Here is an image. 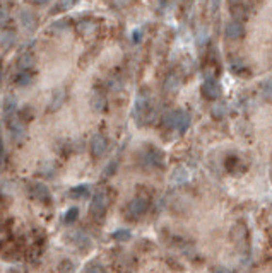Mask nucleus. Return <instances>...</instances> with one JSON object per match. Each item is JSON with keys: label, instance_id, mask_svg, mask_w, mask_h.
<instances>
[{"label": "nucleus", "instance_id": "a878e982", "mask_svg": "<svg viewBox=\"0 0 272 273\" xmlns=\"http://www.w3.org/2000/svg\"><path fill=\"white\" fill-rule=\"evenodd\" d=\"M84 273H106L105 268H103V265H99V263H93V265H87V268L84 270Z\"/></svg>", "mask_w": 272, "mask_h": 273}, {"label": "nucleus", "instance_id": "39448f33", "mask_svg": "<svg viewBox=\"0 0 272 273\" xmlns=\"http://www.w3.org/2000/svg\"><path fill=\"white\" fill-rule=\"evenodd\" d=\"M202 94L206 99H218L221 96V86L216 79L212 77H207L202 84Z\"/></svg>", "mask_w": 272, "mask_h": 273}, {"label": "nucleus", "instance_id": "2f4dec72", "mask_svg": "<svg viewBox=\"0 0 272 273\" xmlns=\"http://www.w3.org/2000/svg\"><path fill=\"white\" fill-rule=\"evenodd\" d=\"M212 115H214L216 118H219V116H223V115H224V106H223V105L214 106V109H212Z\"/></svg>", "mask_w": 272, "mask_h": 273}, {"label": "nucleus", "instance_id": "4468645a", "mask_svg": "<svg viewBox=\"0 0 272 273\" xmlns=\"http://www.w3.org/2000/svg\"><path fill=\"white\" fill-rule=\"evenodd\" d=\"M171 181L173 183H185V181H189V171H187L185 167H178L173 171V174H171Z\"/></svg>", "mask_w": 272, "mask_h": 273}, {"label": "nucleus", "instance_id": "e433bc0d", "mask_svg": "<svg viewBox=\"0 0 272 273\" xmlns=\"http://www.w3.org/2000/svg\"><path fill=\"white\" fill-rule=\"evenodd\" d=\"M11 2H12V0H11Z\"/></svg>", "mask_w": 272, "mask_h": 273}, {"label": "nucleus", "instance_id": "bb28decb", "mask_svg": "<svg viewBox=\"0 0 272 273\" xmlns=\"http://www.w3.org/2000/svg\"><path fill=\"white\" fill-rule=\"evenodd\" d=\"M132 2H134V0H112V4L115 9H125V7H128V5H132Z\"/></svg>", "mask_w": 272, "mask_h": 273}, {"label": "nucleus", "instance_id": "6ab92c4d", "mask_svg": "<svg viewBox=\"0 0 272 273\" xmlns=\"http://www.w3.org/2000/svg\"><path fill=\"white\" fill-rule=\"evenodd\" d=\"M79 0H58L57 5L53 7V12H62V11H69L70 7L77 4Z\"/></svg>", "mask_w": 272, "mask_h": 273}, {"label": "nucleus", "instance_id": "7ed1b4c3", "mask_svg": "<svg viewBox=\"0 0 272 273\" xmlns=\"http://www.w3.org/2000/svg\"><path fill=\"white\" fill-rule=\"evenodd\" d=\"M147 209H149V201L142 197H137L128 201L127 209H125V215L128 219H139V217H142L147 212Z\"/></svg>", "mask_w": 272, "mask_h": 273}, {"label": "nucleus", "instance_id": "5701e85b", "mask_svg": "<svg viewBox=\"0 0 272 273\" xmlns=\"http://www.w3.org/2000/svg\"><path fill=\"white\" fill-rule=\"evenodd\" d=\"M231 234H233V239H235V241H240V239H243L245 234H247V227H245L243 224H238V226L231 230Z\"/></svg>", "mask_w": 272, "mask_h": 273}, {"label": "nucleus", "instance_id": "dca6fc26", "mask_svg": "<svg viewBox=\"0 0 272 273\" xmlns=\"http://www.w3.org/2000/svg\"><path fill=\"white\" fill-rule=\"evenodd\" d=\"M91 106H93L96 111H105V109H106L105 96H103V94H99V92H96L95 96L91 97Z\"/></svg>", "mask_w": 272, "mask_h": 273}, {"label": "nucleus", "instance_id": "c756f323", "mask_svg": "<svg viewBox=\"0 0 272 273\" xmlns=\"http://www.w3.org/2000/svg\"><path fill=\"white\" fill-rule=\"evenodd\" d=\"M9 21V11H5L4 7H0V28L5 26Z\"/></svg>", "mask_w": 272, "mask_h": 273}, {"label": "nucleus", "instance_id": "1a4fd4ad", "mask_svg": "<svg viewBox=\"0 0 272 273\" xmlns=\"http://www.w3.org/2000/svg\"><path fill=\"white\" fill-rule=\"evenodd\" d=\"M64 101H65V89H57L51 96L50 103H48V111H57L60 106L64 105Z\"/></svg>", "mask_w": 272, "mask_h": 273}, {"label": "nucleus", "instance_id": "20e7f679", "mask_svg": "<svg viewBox=\"0 0 272 273\" xmlns=\"http://www.w3.org/2000/svg\"><path fill=\"white\" fill-rule=\"evenodd\" d=\"M149 91L147 89H141L137 94V97H135V103H134V109H132V113H134V118L135 120H141L142 116L145 115V111H147L149 108Z\"/></svg>", "mask_w": 272, "mask_h": 273}, {"label": "nucleus", "instance_id": "393cba45", "mask_svg": "<svg viewBox=\"0 0 272 273\" xmlns=\"http://www.w3.org/2000/svg\"><path fill=\"white\" fill-rule=\"evenodd\" d=\"M113 237H115L116 241H128V239H130V230L120 229V230H116V232H113Z\"/></svg>", "mask_w": 272, "mask_h": 273}, {"label": "nucleus", "instance_id": "9d476101", "mask_svg": "<svg viewBox=\"0 0 272 273\" xmlns=\"http://www.w3.org/2000/svg\"><path fill=\"white\" fill-rule=\"evenodd\" d=\"M9 128H11V133L16 142H22L26 138V128H24V125H22V121H19V120H11Z\"/></svg>", "mask_w": 272, "mask_h": 273}, {"label": "nucleus", "instance_id": "72a5a7b5", "mask_svg": "<svg viewBox=\"0 0 272 273\" xmlns=\"http://www.w3.org/2000/svg\"><path fill=\"white\" fill-rule=\"evenodd\" d=\"M33 2H34L36 5H45V4H48L50 0H33Z\"/></svg>", "mask_w": 272, "mask_h": 273}, {"label": "nucleus", "instance_id": "9b49d317", "mask_svg": "<svg viewBox=\"0 0 272 273\" xmlns=\"http://www.w3.org/2000/svg\"><path fill=\"white\" fill-rule=\"evenodd\" d=\"M96 28H98V24H96L95 21H91V19H84V21H80L79 24H77V32H79L80 36L87 38L96 31Z\"/></svg>", "mask_w": 272, "mask_h": 273}, {"label": "nucleus", "instance_id": "473e14b6", "mask_svg": "<svg viewBox=\"0 0 272 273\" xmlns=\"http://www.w3.org/2000/svg\"><path fill=\"white\" fill-rule=\"evenodd\" d=\"M212 273H233L231 270L224 268V266H219V268H214L212 270Z\"/></svg>", "mask_w": 272, "mask_h": 273}, {"label": "nucleus", "instance_id": "ddd939ff", "mask_svg": "<svg viewBox=\"0 0 272 273\" xmlns=\"http://www.w3.org/2000/svg\"><path fill=\"white\" fill-rule=\"evenodd\" d=\"M19 17H21L22 28L28 29V31H31V29H33L34 26H36V15H34L31 11H22Z\"/></svg>", "mask_w": 272, "mask_h": 273}, {"label": "nucleus", "instance_id": "cd10ccee", "mask_svg": "<svg viewBox=\"0 0 272 273\" xmlns=\"http://www.w3.org/2000/svg\"><path fill=\"white\" fill-rule=\"evenodd\" d=\"M14 106H16V99L14 97H5V115H11L12 111H14Z\"/></svg>", "mask_w": 272, "mask_h": 273}, {"label": "nucleus", "instance_id": "7c9ffc66", "mask_svg": "<svg viewBox=\"0 0 272 273\" xmlns=\"http://www.w3.org/2000/svg\"><path fill=\"white\" fill-rule=\"evenodd\" d=\"M115 169H116V161H112V162H110V164L105 167L103 174H105V176H112V174L115 173Z\"/></svg>", "mask_w": 272, "mask_h": 273}, {"label": "nucleus", "instance_id": "c85d7f7f", "mask_svg": "<svg viewBox=\"0 0 272 273\" xmlns=\"http://www.w3.org/2000/svg\"><path fill=\"white\" fill-rule=\"evenodd\" d=\"M262 92H264V96H267V97L272 96V79L262 84Z\"/></svg>", "mask_w": 272, "mask_h": 273}, {"label": "nucleus", "instance_id": "6e6552de", "mask_svg": "<svg viewBox=\"0 0 272 273\" xmlns=\"http://www.w3.org/2000/svg\"><path fill=\"white\" fill-rule=\"evenodd\" d=\"M144 164L147 166H161L163 164V154L156 149H147L144 152Z\"/></svg>", "mask_w": 272, "mask_h": 273}, {"label": "nucleus", "instance_id": "4be33fe9", "mask_svg": "<svg viewBox=\"0 0 272 273\" xmlns=\"http://www.w3.org/2000/svg\"><path fill=\"white\" fill-rule=\"evenodd\" d=\"M77 217H79V209H77V207H72V209L67 210L65 215H64V222L72 224L74 220H77Z\"/></svg>", "mask_w": 272, "mask_h": 273}, {"label": "nucleus", "instance_id": "f704fd0d", "mask_svg": "<svg viewBox=\"0 0 272 273\" xmlns=\"http://www.w3.org/2000/svg\"><path fill=\"white\" fill-rule=\"evenodd\" d=\"M0 79H2V67H0Z\"/></svg>", "mask_w": 272, "mask_h": 273}, {"label": "nucleus", "instance_id": "2eb2a0df", "mask_svg": "<svg viewBox=\"0 0 272 273\" xmlns=\"http://www.w3.org/2000/svg\"><path fill=\"white\" fill-rule=\"evenodd\" d=\"M74 243H76L77 248H80L82 251H86V249L91 246V239L84 232H76V234H74Z\"/></svg>", "mask_w": 272, "mask_h": 273}, {"label": "nucleus", "instance_id": "412c9836", "mask_svg": "<svg viewBox=\"0 0 272 273\" xmlns=\"http://www.w3.org/2000/svg\"><path fill=\"white\" fill-rule=\"evenodd\" d=\"M14 41H16V32L14 31H4L2 32V45H4L5 48L12 46Z\"/></svg>", "mask_w": 272, "mask_h": 273}, {"label": "nucleus", "instance_id": "f03ea898", "mask_svg": "<svg viewBox=\"0 0 272 273\" xmlns=\"http://www.w3.org/2000/svg\"><path fill=\"white\" fill-rule=\"evenodd\" d=\"M164 125L178 130L180 133H185L190 126V115L185 111H171L164 116Z\"/></svg>", "mask_w": 272, "mask_h": 273}, {"label": "nucleus", "instance_id": "0eeeda50", "mask_svg": "<svg viewBox=\"0 0 272 273\" xmlns=\"http://www.w3.org/2000/svg\"><path fill=\"white\" fill-rule=\"evenodd\" d=\"M243 24L238 21H229L228 24H226V29H224V34L228 40H240V38L243 36Z\"/></svg>", "mask_w": 272, "mask_h": 273}, {"label": "nucleus", "instance_id": "aec40b11", "mask_svg": "<svg viewBox=\"0 0 272 273\" xmlns=\"http://www.w3.org/2000/svg\"><path fill=\"white\" fill-rule=\"evenodd\" d=\"M87 193H89V188H87L86 184H80V186H76L70 190V197H74V198H84V197H87Z\"/></svg>", "mask_w": 272, "mask_h": 273}, {"label": "nucleus", "instance_id": "423d86ee", "mask_svg": "<svg viewBox=\"0 0 272 273\" xmlns=\"http://www.w3.org/2000/svg\"><path fill=\"white\" fill-rule=\"evenodd\" d=\"M106 149H108L106 136H103L101 133H96V135L91 138V154L95 155V157H101L106 152Z\"/></svg>", "mask_w": 272, "mask_h": 273}, {"label": "nucleus", "instance_id": "f8f14e48", "mask_svg": "<svg viewBox=\"0 0 272 273\" xmlns=\"http://www.w3.org/2000/svg\"><path fill=\"white\" fill-rule=\"evenodd\" d=\"M31 195H33L38 201H48L50 200V191H48V188L41 183H36V184L31 186Z\"/></svg>", "mask_w": 272, "mask_h": 273}, {"label": "nucleus", "instance_id": "f3484780", "mask_svg": "<svg viewBox=\"0 0 272 273\" xmlns=\"http://www.w3.org/2000/svg\"><path fill=\"white\" fill-rule=\"evenodd\" d=\"M33 82V74L29 72V70H21L16 77V84L17 86H29V84Z\"/></svg>", "mask_w": 272, "mask_h": 273}, {"label": "nucleus", "instance_id": "f257e3e1", "mask_svg": "<svg viewBox=\"0 0 272 273\" xmlns=\"http://www.w3.org/2000/svg\"><path fill=\"white\" fill-rule=\"evenodd\" d=\"M106 209H108V193L105 190H98L91 198L89 213L93 215V219L101 220L106 213Z\"/></svg>", "mask_w": 272, "mask_h": 273}, {"label": "nucleus", "instance_id": "b1692460", "mask_svg": "<svg viewBox=\"0 0 272 273\" xmlns=\"http://www.w3.org/2000/svg\"><path fill=\"white\" fill-rule=\"evenodd\" d=\"M108 87L113 91V92H118V91L124 87V80H122V77H112V79H108Z\"/></svg>", "mask_w": 272, "mask_h": 273}, {"label": "nucleus", "instance_id": "a211bd4d", "mask_svg": "<svg viewBox=\"0 0 272 273\" xmlns=\"http://www.w3.org/2000/svg\"><path fill=\"white\" fill-rule=\"evenodd\" d=\"M33 65H34V57L31 53H24L19 58V68L21 70H29V68H33Z\"/></svg>", "mask_w": 272, "mask_h": 273}, {"label": "nucleus", "instance_id": "c9c22d12", "mask_svg": "<svg viewBox=\"0 0 272 273\" xmlns=\"http://www.w3.org/2000/svg\"><path fill=\"white\" fill-rule=\"evenodd\" d=\"M231 2H236V0H231Z\"/></svg>", "mask_w": 272, "mask_h": 273}]
</instances>
